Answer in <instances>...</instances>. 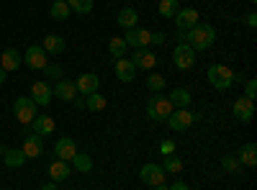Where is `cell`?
<instances>
[{"mask_svg": "<svg viewBox=\"0 0 257 190\" xmlns=\"http://www.w3.org/2000/svg\"><path fill=\"white\" fill-rule=\"evenodd\" d=\"M113 70H116V75H118V80H121V82H132V80H134V75H137V67L132 65V59H126V57L116 59Z\"/></svg>", "mask_w": 257, "mask_h": 190, "instance_id": "ac0fdd59", "label": "cell"}, {"mask_svg": "<svg viewBox=\"0 0 257 190\" xmlns=\"http://www.w3.org/2000/svg\"><path fill=\"white\" fill-rule=\"evenodd\" d=\"M52 93L59 100H75L77 98V88H75V82H70V80H57V88Z\"/></svg>", "mask_w": 257, "mask_h": 190, "instance_id": "d6986e66", "label": "cell"}, {"mask_svg": "<svg viewBox=\"0 0 257 190\" xmlns=\"http://www.w3.org/2000/svg\"><path fill=\"white\" fill-rule=\"evenodd\" d=\"M244 98H249V100L257 98V80H247V85H244Z\"/></svg>", "mask_w": 257, "mask_h": 190, "instance_id": "d590c367", "label": "cell"}, {"mask_svg": "<svg viewBox=\"0 0 257 190\" xmlns=\"http://www.w3.org/2000/svg\"><path fill=\"white\" fill-rule=\"evenodd\" d=\"M173 111H175L173 103H170L167 98H162V95H152L149 103H147V116L152 121H167V116Z\"/></svg>", "mask_w": 257, "mask_h": 190, "instance_id": "3957f363", "label": "cell"}, {"mask_svg": "<svg viewBox=\"0 0 257 190\" xmlns=\"http://www.w3.org/2000/svg\"><path fill=\"white\" fill-rule=\"evenodd\" d=\"M178 11H180V3H178V0H160V16L175 18Z\"/></svg>", "mask_w": 257, "mask_h": 190, "instance_id": "1f68e13d", "label": "cell"}, {"mask_svg": "<svg viewBox=\"0 0 257 190\" xmlns=\"http://www.w3.org/2000/svg\"><path fill=\"white\" fill-rule=\"evenodd\" d=\"M0 152H3V144H0Z\"/></svg>", "mask_w": 257, "mask_h": 190, "instance_id": "f6af8a7d", "label": "cell"}, {"mask_svg": "<svg viewBox=\"0 0 257 190\" xmlns=\"http://www.w3.org/2000/svg\"><path fill=\"white\" fill-rule=\"evenodd\" d=\"M31 126H34V134H39V136L54 134V121H52V116H36V118L31 121Z\"/></svg>", "mask_w": 257, "mask_h": 190, "instance_id": "ffe728a7", "label": "cell"}, {"mask_svg": "<svg viewBox=\"0 0 257 190\" xmlns=\"http://www.w3.org/2000/svg\"><path fill=\"white\" fill-rule=\"evenodd\" d=\"M126 49H128V47H126L123 36H113V39L108 41V52H111V54H113L116 59H121V57L126 54Z\"/></svg>", "mask_w": 257, "mask_h": 190, "instance_id": "f546056e", "label": "cell"}, {"mask_svg": "<svg viewBox=\"0 0 257 190\" xmlns=\"http://www.w3.org/2000/svg\"><path fill=\"white\" fill-rule=\"evenodd\" d=\"M52 18H57V21H64V18H70V6L67 3H64V0H54V3H52Z\"/></svg>", "mask_w": 257, "mask_h": 190, "instance_id": "f1b7e54d", "label": "cell"}, {"mask_svg": "<svg viewBox=\"0 0 257 190\" xmlns=\"http://www.w3.org/2000/svg\"><path fill=\"white\" fill-rule=\"evenodd\" d=\"M162 170H165V172L178 175V172L183 170V159H180V157H175V154H167V157H165V162H162Z\"/></svg>", "mask_w": 257, "mask_h": 190, "instance_id": "4dcf8cb0", "label": "cell"}, {"mask_svg": "<svg viewBox=\"0 0 257 190\" xmlns=\"http://www.w3.org/2000/svg\"><path fill=\"white\" fill-rule=\"evenodd\" d=\"M70 6V11H77V13H90L93 11V0H64Z\"/></svg>", "mask_w": 257, "mask_h": 190, "instance_id": "d6a6232c", "label": "cell"}, {"mask_svg": "<svg viewBox=\"0 0 257 190\" xmlns=\"http://www.w3.org/2000/svg\"><path fill=\"white\" fill-rule=\"evenodd\" d=\"M52 3H54V0H52Z\"/></svg>", "mask_w": 257, "mask_h": 190, "instance_id": "7dc6e473", "label": "cell"}, {"mask_svg": "<svg viewBox=\"0 0 257 190\" xmlns=\"http://www.w3.org/2000/svg\"><path fill=\"white\" fill-rule=\"evenodd\" d=\"M52 88L47 85V82H34L31 85V100L36 103V105H49L52 103Z\"/></svg>", "mask_w": 257, "mask_h": 190, "instance_id": "2e32d148", "label": "cell"}, {"mask_svg": "<svg viewBox=\"0 0 257 190\" xmlns=\"http://www.w3.org/2000/svg\"><path fill=\"white\" fill-rule=\"evenodd\" d=\"M44 72H47V77H52V80H57V77L62 75V70H59L57 65H47V67H44Z\"/></svg>", "mask_w": 257, "mask_h": 190, "instance_id": "74e56055", "label": "cell"}, {"mask_svg": "<svg viewBox=\"0 0 257 190\" xmlns=\"http://www.w3.org/2000/svg\"><path fill=\"white\" fill-rule=\"evenodd\" d=\"M54 154H57V159H62V162H72V157L77 154V146H75V141H72L70 136H62V139H57Z\"/></svg>", "mask_w": 257, "mask_h": 190, "instance_id": "4fadbf2b", "label": "cell"}, {"mask_svg": "<svg viewBox=\"0 0 257 190\" xmlns=\"http://www.w3.org/2000/svg\"><path fill=\"white\" fill-rule=\"evenodd\" d=\"M173 65L178 70H190L193 65H196V52H193V47L178 41V47L173 49Z\"/></svg>", "mask_w": 257, "mask_h": 190, "instance_id": "277c9868", "label": "cell"}, {"mask_svg": "<svg viewBox=\"0 0 257 190\" xmlns=\"http://www.w3.org/2000/svg\"><path fill=\"white\" fill-rule=\"evenodd\" d=\"M249 3H254V0H249Z\"/></svg>", "mask_w": 257, "mask_h": 190, "instance_id": "bcb514c9", "label": "cell"}, {"mask_svg": "<svg viewBox=\"0 0 257 190\" xmlns=\"http://www.w3.org/2000/svg\"><path fill=\"white\" fill-rule=\"evenodd\" d=\"M149 36H152V31H147V29H126V36H123V41H126V47H134V49H142V47H147L149 44Z\"/></svg>", "mask_w": 257, "mask_h": 190, "instance_id": "30bf717a", "label": "cell"}, {"mask_svg": "<svg viewBox=\"0 0 257 190\" xmlns=\"http://www.w3.org/2000/svg\"><path fill=\"white\" fill-rule=\"evenodd\" d=\"M147 88L152 90V93H162V88H165V77H162V75H149V77H147Z\"/></svg>", "mask_w": 257, "mask_h": 190, "instance_id": "836d02e7", "label": "cell"}, {"mask_svg": "<svg viewBox=\"0 0 257 190\" xmlns=\"http://www.w3.org/2000/svg\"><path fill=\"white\" fill-rule=\"evenodd\" d=\"M137 21H139V13L134 8H121L118 11V26L121 29H134Z\"/></svg>", "mask_w": 257, "mask_h": 190, "instance_id": "cb8c5ba5", "label": "cell"}, {"mask_svg": "<svg viewBox=\"0 0 257 190\" xmlns=\"http://www.w3.org/2000/svg\"><path fill=\"white\" fill-rule=\"evenodd\" d=\"M3 162H6V167H21L26 162V154L21 149H3Z\"/></svg>", "mask_w": 257, "mask_h": 190, "instance_id": "484cf974", "label": "cell"}, {"mask_svg": "<svg viewBox=\"0 0 257 190\" xmlns=\"http://www.w3.org/2000/svg\"><path fill=\"white\" fill-rule=\"evenodd\" d=\"M155 190H170V187H167V185H165V182H162V185H157V187H155Z\"/></svg>", "mask_w": 257, "mask_h": 190, "instance_id": "ee69618b", "label": "cell"}, {"mask_svg": "<svg viewBox=\"0 0 257 190\" xmlns=\"http://www.w3.org/2000/svg\"><path fill=\"white\" fill-rule=\"evenodd\" d=\"M162 41H165V34L160 31V34H152V36H149V44H162Z\"/></svg>", "mask_w": 257, "mask_h": 190, "instance_id": "f35d334b", "label": "cell"}, {"mask_svg": "<svg viewBox=\"0 0 257 190\" xmlns=\"http://www.w3.org/2000/svg\"><path fill=\"white\" fill-rule=\"evenodd\" d=\"M47 57H49V54L41 49V47H29L26 54H24V65L31 67V70H44V67L49 65Z\"/></svg>", "mask_w": 257, "mask_h": 190, "instance_id": "52a82bcc", "label": "cell"}, {"mask_svg": "<svg viewBox=\"0 0 257 190\" xmlns=\"http://www.w3.org/2000/svg\"><path fill=\"white\" fill-rule=\"evenodd\" d=\"M160 152H162V157H167V154H175V141H162L160 144Z\"/></svg>", "mask_w": 257, "mask_h": 190, "instance_id": "8d00e7d4", "label": "cell"}, {"mask_svg": "<svg viewBox=\"0 0 257 190\" xmlns=\"http://www.w3.org/2000/svg\"><path fill=\"white\" fill-rule=\"evenodd\" d=\"M167 100L173 103V108H188V105H190V93L185 88H175L173 93H170Z\"/></svg>", "mask_w": 257, "mask_h": 190, "instance_id": "d4e9b609", "label": "cell"}, {"mask_svg": "<svg viewBox=\"0 0 257 190\" xmlns=\"http://www.w3.org/2000/svg\"><path fill=\"white\" fill-rule=\"evenodd\" d=\"M6 77H8V72H6L3 67H0V85H3V82H6Z\"/></svg>", "mask_w": 257, "mask_h": 190, "instance_id": "b9f144b4", "label": "cell"}, {"mask_svg": "<svg viewBox=\"0 0 257 190\" xmlns=\"http://www.w3.org/2000/svg\"><path fill=\"white\" fill-rule=\"evenodd\" d=\"M41 190H57V185H54V182H49V185H44Z\"/></svg>", "mask_w": 257, "mask_h": 190, "instance_id": "7bdbcfd3", "label": "cell"}, {"mask_svg": "<svg viewBox=\"0 0 257 190\" xmlns=\"http://www.w3.org/2000/svg\"><path fill=\"white\" fill-rule=\"evenodd\" d=\"M21 65H24V57H21L16 49H6L3 54H0V67H3L6 72H16Z\"/></svg>", "mask_w": 257, "mask_h": 190, "instance_id": "e0dca14e", "label": "cell"}, {"mask_svg": "<svg viewBox=\"0 0 257 190\" xmlns=\"http://www.w3.org/2000/svg\"><path fill=\"white\" fill-rule=\"evenodd\" d=\"M237 159H239V164L254 167L257 164V146L254 144H244L242 149H239V154H237Z\"/></svg>", "mask_w": 257, "mask_h": 190, "instance_id": "603a6c76", "label": "cell"}, {"mask_svg": "<svg viewBox=\"0 0 257 190\" xmlns=\"http://www.w3.org/2000/svg\"><path fill=\"white\" fill-rule=\"evenodd\" d=\"M196 118H198V116H193L188 108H175L173 113L167 116V126H170L173 131H185V129H188V126H190L193 121H196Z\"/></svg>", "mask_w": 257, "mask_h": 190, "instance_id": "8992f818", "label": "cell"}, {"mask_svg": "<svg viewBox=\"0 0 257 190\" xmlns=\"http://www.w3.org/2000/svg\"><path fill=\"white\" fill-rule=\"evenodd\" d=\"M178 41L193 47V52H201V49H208L216 41V29L208 24H196L188 31H178Z\"/></svg>", "mask_w": 257, "mask_h": 190, "instance_id": "6da1fadb", "label": "cell"}, {"mask_svg": "<svg viewBox=\"0 0 257 190\" xmlns=\"http://www.w3.org/2000/svg\"><path fill=\"white\" fill-rule=\"evenodd\" d=\"M72 164H75L77 172H90V170H93V159L85 154V152H77V154L72 157Z\"/></svg>", "mask_w": 257, "mask_h": 190, "instance_id": "4316f807", "label": "cell"}, {"mask_svg": "<svg viewBox=\"0 0 257 190\" xmlns=\"http://www.w3.org/2000/svg\"><path fill=\"white\" fill-rule=\"evenodd\" d=\"M13 113L21 123H31L36 118V103L31 98H16L13 103Z\"/></svg>", "mask_w": 257, "mask_h": 190, "instance_id": "5b68a950", "label": "cell"}, {"mask_svg": "<svg viewBox=\"0 0 257 190\" xmlns=\"http://www.w3.org/2000/svg\"><path fill=\"white\" fill-rule=\"evenodd\" d=\"M105 105H108V103H105V98H103L100 93H90V95H88V100H85V108H88V111H93V113L103 111Z\"/></svg>", "mask_w": 257, "mask_h": 190, "instance_id": "83f0119b", "label": "cell"}, {"mask_svg": "<svg viewBox=\"0 0 257 190\" xmlns=\"http://www.w3.org/2000/svg\"><path fill=\"white\" fill-rule=\"evenodd\" d=\"M234 116H237L239 121H244V123H249L252 121V116H254V100H249V98H237L234 100Z\"/></svg>", "mask_w": 257, "mask_h": 190, "instance_id": "5bb4252c", "label": "cell"}, {"mask_svg": "<svg viewBox=\"0 0 257 190\" xmlns=\"http://www.w3.org/2000/svg\"><path fill=\"white\" fill-rule=\"evenodd\" d=\"M139 177H142L144 185L157 187V185L165 182V170H162L160 164H144V167H142V172H139Z\"/></svg>", "mask_w": 257, "mask_h": 190, "instance_id": "9c48e42d", "label": "cell"}, {"mask_svg": "<svg viewBox=\"0 0 257 190\" xmlns=\"http://www.w3.org/2000/svg\"><path fill=\"white\" fill-rule=\"evenodd\" d=\"M221 167H224L226 172H237L239 170V159L237 157H224L221 159Z\"/></svg>", "mask_w": 257, "mask_h": 190, "instance_id": "e575fe53", "label": "cell"}, {"mask_svg": "<svg viewBox=\"0 0 257 190\" xmlns=\"http://www.w3.org/2000/svg\"><path fill=\"white\" fill-rule=\"evenodd\" d=\"M49 177H52L54 182L67 180V177H70V164H67V162H62V159L52 162V164H49Z\"/></svg>", "mask_w": 257, "mask_h": 190, "instance_id": "44dd1931", "label": "cell"}, {"mask_svg": "<svg viewBox=\"0 0 257 190\" xmlns=\"http://www.w3.org/2000/svg\"><path fill=\"white\" fill-rule=\"evenodd\" d=\"M206 77H208V82L216 90H229L234 82H237V75H234V70L226 67V65H211Z\"/></svg>", "mask_w": 257, "mask_h": 190, "instance_id": "7a4b0ae2", "label": "cell"}, {"mask_svg": "<svg viewBox=\"0 0 257 190\" xmlns=\"http://www.w3.org/2000/svg\"><path fill=\"white\" fill-rule=\"evenodd\" d=\"M247 26H249V29L257 26V13H249V16H247Z\"/></svg>", "mask_w": 257, "mask_h": 190, "instance_id": "ab89813d", "label": "cell"}, {"mask_svg": "<svg viewBox=\"0 0 257 190\" xmlns=\"http://www.w3.org/2000/svg\"><path fill=\"white\" fill-rule=\"evenodd\" d=\"M132 65H134L137 70H152V67L157 65V54H155V52H149L147 47L134 49V54H132Z\"/></svg>", "mask_w": 257, "mask_h": 190, "instance_id": "ba28073f", "label": "cell"}, {"mask_svg": "<svg viewBox=\"0 0 257 190\" xmlns=\"http://www.w3.org/2000/svg\"><path fill=\"white\" fill-rule=\"evenodd\" d=\"M75 88H77V93H82V95L98 93V88H100V77H98V75H93V72H85V75H80V77H77Z\"/></svg>", "mask_w": 257, "mask_h": 190, "instance_id": "7c38bea8", "label": "cell"}, {"mask_svg": "<svg viewBox=\"0 0 257 190\" xmlns=\"http://www.w3.org/2000/svg\"><path fill=\"white\" fill-rule=\"evenodd\" d=\"M41 49H44L47 54H62V52H64V39L49 34V36H44V44H41Z\"/></svg>", "mask_w": 257, "mask_h": 190, "instance_id": "7402d4cb", "label": "cell"}, {"mask_svg": "<svg viewBox=\"0 0 257 190\" xmlns=\"http://www.w3.org/2000/svg\"><path fill=\"white\" fill-rule=\"evenodd\" d=\"M198 11L196 8H180L178 13H175V24H178V31H188V29H193L198 24Z\"/></svg>", "mask_w": 257, "mask_h": 190, "instance_id": "8fae6325", "label": "cell"}, {"mask_svg": "<svg viewBox=\"0 0 257 190\" xmlns=\"http://www.w3.org/2000/svg\"><path fill=\"white\" fill-rule=\"evenodd\" d=\"M21 152L26 154V159H31V157H39L41 152H44V136H39V134H31V136H26L24 146H21Z\"/></svg>", "mask_w": 257, "mask_h": 190, "instance_id": "9a60e30c", "label": "cell"}, {"mask_svg": "<svg viewBox=\"0 0 257 190\" xmlns=\"http://www.w3.org/2000/svg\"><path fill=\"white\" fill-rule=\"evenodd\" d=\"M170 190H188V185H185V182H180V180H178V182H175V185H170Z\"/></svg>", "mask_w": 257, "mask_h": 190, "instance_id": "60d3db41", "label": "cell"}]
</instances>
